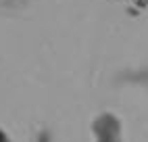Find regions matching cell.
<instances>
[{"mask_svg": "<svg viewBox=\"0 0 148 142\" xmlns=\"http://www.w3.org/2000/svg\"><path fill=\"white\" fill-rule=\"evenodd\" d=\"M0 142H11V138H8V136L4 134L2 130H0Z\"/></svg>", "mask_w": 148, "mask_h": 142, "instance_id": "1", "label": "cell"}, {"mask_svg": "<svg viewBox=\"0 0 148 142\" xmlns=\"http://www.w3.org/2000/svg\"><path fill=\"white\" fill-rule=\"evenodd\" d=\"M38 142H48V136H46V134H42L40 138H38Z\"/></svg>", "mask_w": 148, "mask_h": 142, "instance_id": "2", "label": "cell"}]
</instances>
